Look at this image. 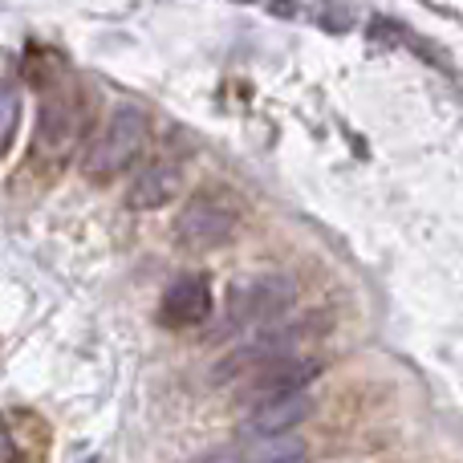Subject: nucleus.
<instances>
[{
	"label": "nucleus",
	"instance_id": "obj_1",
	"mask_svg": "<svg viewBox=\"0 0 463 463\" xmlns=\"http://www.w3.org/2000/svg\"><path fill=\"white\" fill-rule=\"evenodd\" d=\"M146 138H151V118L138 106H118L81 155V175L90 184H114L122 171L138 163Z\"/></svg>",
	"mask_w": 463,
	"mask_h": 463
},
{
	"label": "nucleus",
	"instance_id": "obj_2",
	"mask_svg": "<svg viewBox=\"0 0 463 463\" xmlns=\"http://www.w3.org/2000/svg\"><path fill=\"white\" fill-rule=\"evenodd\" d=\"M240 220H244V208L228 187H200L195 195H187L175 220V244L187 252H208L236 236Z\"/></svg>",
	"mask_w": 463,
	"mask_h": 463
},
{
	"label": "nucleus",
	"instance_id": "obj_3",
	"mask_svg": "<svg viewBox=\"0 0 463 463\" xmlns=\"http://www.w3.org/2000/svg\"><path fill=\"white\" fill-rule=\"evenodd\" d=\"M90 122H94V102H90L86 90L70 86V90L45 94L37 114V155L70 159L81 138L90 135Z\"/></svg>",
	"mask_w": 463,
	"mask_h": 463
},
{
	"label": "nucleus",
	"instance_id": "obj_4",
	"mask_svg": "<svg viewBox=\"0 0 463 463\" xmlns=\"http://www.w3.org/2000/svg\"><path fill=\"white\" fill-rule=\"evenodd\" d=\"M321 374L317 358H305V354H285V358H260L240 366V399L260 407V402L272 399H288V394H301L313 378Z\"/></svg>",
	"mask_w": 463,
	"mask_h": 463
},
{
	"label": "nucleus",
	"instance_id": "obj_5",
	"mask_svg": "<svg viewBox=\"0 0 463 463\" xmlns=\"http://www.w3.org/2000/svg\"><path fill=\"white\" fill-rule=\"evenodd\" d=\"M212 305H216L212 280L200 277V272H192V277H179L167 285V293H163V301H159V321L167 329L203 326V321L212 317Z\"/></svg>",
	"mask_w": 463,
	"mask_h": 463
},
{
	"label": "nucleus",
	"instance_id": "obj_6",
	"mask_svg": "<svg viewBox=\"0 0 463 463\" xmlns=\"http://www.w3.org/2000/svg\"><path fill=\"white\" fill-rule=\"evenodd\" d=\"M293 301L288 280L260 277L252 285H236L228 297V321L232 326H256V321H272L277 313H285V305Z\"/></svg>",
	"mask_w": 463,
	"mask_h": 463
},
{
	"label": "nucleus",
	"instance_id": "obj_7",
	"mask_svg": "<svg viewBox=\"0 0 463 463\" xmlns=\"http://www.w3.org/2000/svg\"><path fill=\"white\" fill-rule=\"evenodd\" d=\"M313 411L309 394H288V399H272V402H260V407L248 411V423H244V435L248 439H277V435L293 431L305 415Z\"/></svg>",
	"mask_w": 463,
	"mask_h": 463
},
{
	"label": "nucleus",
	"instance_id": "obj_8",
	"mask_svg": "<svg viewBox=\"0 0 463 463\" xmlns=\"http://www.w3.org/2000/svg\"><path fill=\"white\" fill-rule=\"evenodd\" d=\"M179 187H184V171H179V163H171V159H155L151 167H143V175H138L135 184H130L127 203H130L135 212L167 208V203L179 195Z\"/></svg>",
	"mask_w": 463,
	"mask_h": 463
},
{
	"label": "nucleus",
	"instance_id": "obj_9",
	"mask_svg": "<svg viewBox=\"0 0 463 463\" xmlns=\"http://www.w3.org/2000/svg\"><path fill=\"white\" fill-rule=\"evenodd\" d=\"M305 459V443L293 435H277V439H248L240 448L216 451V456L200 459V463H301Z\"/></svg>",
	"mask_w": 463,
	"mask_h": 463
},
{
	"label": "nucleus",
	"instance_id": "obj_10",
	"mask_svg": "<svg viewBox=\"0 0 463 463\" xmlns=\"http://www.w3.org/2000/svg\"><path fill=\"white\" fill-rule=\"evenodd\" d=\"M16 127H21V94L13 86H0V159L13 151Z\"/></svg>",
	"mask_w": 463,
	"mask_h": 463
}]
</instances>
